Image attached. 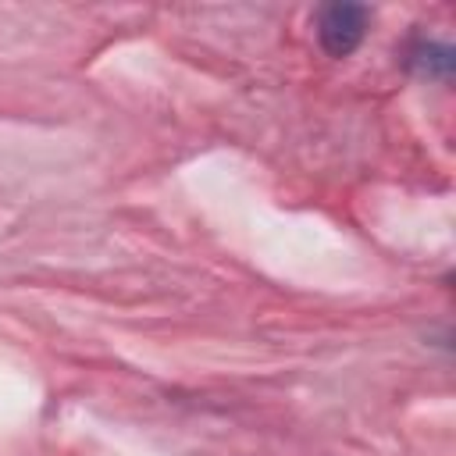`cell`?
I'll use <instances>...</instances> for the list:
<instances>
[{"mask_svg": "<svg viewBox=\"0 0 456 456\" xmlns=\"http://www.w3.org/2000/svg\"><path fill=\"white\" fill-rule=\"evenodd\" d=\"M370 25V7L363 4H349V0H335L317 7L314 14V28H317V43L328 57H349Z\"/></svg>", "mask_w": 456, "mask_h": 456, "instance_id": "1", "label": "cell"}, {"mask_svg": "<svg viewBox=\"0 0 456 456\" xmlns=\"http://www.w3.org/2000/svg\"><path fill=\"white\" fill-rule=\"evenodd\" d=\"M452 64H456V53L449 43H438V39H413L406 46V68L424 75V78H438L445 82L452 75Z\"/></svg>", "mask_w": 456, "mask_h": 456, "instance_id": "2", "label": "cell"}]
</instances>
